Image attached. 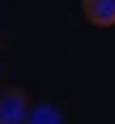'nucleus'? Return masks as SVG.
<instances>
[{"instance_id":"7ed1b4c3","label":"nucleus","mask_w":115,"mask_h":124,"mask_svg":"<svg viewBox=\"0 0 115 124\" xmlns=\"http://www.w3.org/2000/svg\"><path fill=\"white\" fill-rule=\"evenodd\" d=\"M60 120H62V116L47 105L30 109V116H28V122H60Z\"/></svg>"},{"instance_id":"f257e3e1","label":"nucleus","mask_w":115,"mask_h":124,"mask_svg":"<svg viewBox=\"0 0 115 124\" xmlns=\"http://www.w3.org/2000/svg\"><path fill=\"white\" fill-rule=\"evenodd\" d=\"M30 99L21 88L0 90V124H24L30 116Z\"/></svg>"},{"instance_id":"f03ea898","label":"nucleus","mask_w":115,"mask_h":124,"mask_svg":"<svg viewBox=\"0 0 115 124\" xmlns=\"http://www.w3.org/2000/svg\"><path fill=\"white\" fill-rule=\"evenodd\" d=\"M81 11L96 28L115 26V0H81Z\"/></svg>"}]
</instances>
